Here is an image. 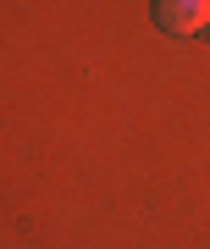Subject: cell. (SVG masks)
Returning a JSON list of instances; mask_svg holds the SVG:
<instances>
[{
    "label": "cell",
    "mask_w": 210,
    "mask_h": 249,
    "mask_svg": "<svg viewBox=\"0 0 210 249\" xmlns=\"http://www.w3.org/2000/svg\"><path fill=\"white\" fill-rule=\"evenodd\" d=\"M155 17L177 39H183V34H205V28H210V0H160Z\"/></svg>",
    "instance_id": "cell-1"
}]
</instances>
